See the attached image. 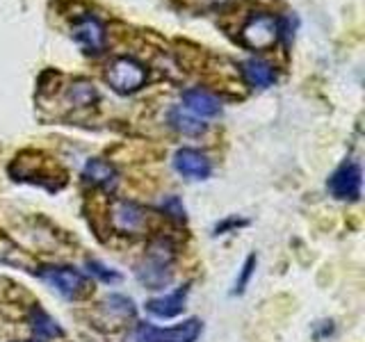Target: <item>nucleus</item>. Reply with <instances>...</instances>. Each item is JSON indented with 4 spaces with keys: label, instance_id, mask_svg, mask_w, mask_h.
Returning a JSON list of instances; mask_svg holds the SVG:
<instances>
[{
    "label": "nucleus",
    "instance_id": "obj_1",
    "mask_svg": "<svg viewBox=\"0 0 365 342\" xmlns=\"http://www.w3.org/2000/svg\"><path fill=\"white\" fill-rule=\"evenodd\" d=\"M171 260H174V247L167 239H155L148 247L142 265H137L135 274L148 290H163L171 281Z\"/></svg>",
    "mask_w": 365,
    "mask_h": 342
},
{
    "label": "nucleus",
    "instance_id": "obj_2",
    "mask_svg": "<svg viewBox=\"0 0 365 342\" xmlns=\"http://www.w3.org/2000/svg\"><path fill=\"white\" fill-rule=\"evenodd\" d=\"M201 331H203V322L197 317H190L182 324L171 328L142 322L133 328L128 342H197Z\"/></svg>",
    "mask_w": 365,
    "mask_h": 342
},
{
    "label": "nucleus",
    "instance_id": "obj_3",
    "mask_svg": "<svg viewBox=\"0 0 365 342\" xmlns=\"http://www.w3.org/2000/svg\"><path fill=\"white\" fill-rule=\"evenodd\" d=\"M39 279L62 296H66V299H80V296L89 292L87 276L73 267H43L39 269Z\"/></svg>",
    "mask_w": 365,
    "mask_h": 342
},
{
    "label": "nucleus",
    "instance_id": "obj_4",
    "mask_svg": "<svg viewBox=\"0 0 365 342\" xmlns=\"http://www.w3.org/2000/svg\"><path fill=\"white\" fill-rule=\"evenodd\" d=\"M106 80L114 91H119V94H133V91L144 87L146 68L140 62H135L133 57H117V60L108 66Z\"/></svg>",
    "mask_w": 365,
    "mask_h": 342
},
{
    "label": "nucleus",
    "instance_id": "obj_5",
    "mask_svg": "<svg viewBox=\"0 0 365 342\" xmlns=\"http://www.w3.org/2000/svg\"><path fill=\"white\" fill-rule=\"evenodd\" d=\"M279 37V26L277 21L267 14H251L247 23L240 30V41H242L247 48L254 51H265L269 46H274Z\"/></svg>",
    "mask_w": 365,
    "mask_h": 342
},
{
    "label": "nucleus",
    "instance_id": "obj_6",
    "mask_svg": "<svg viewBox=\"0 0 365 342\" xmlns=\"http://www.w3.org/2000/svg\"><path fill=\"white\" fill-rule=\"evenodd\" d=\"M363 174L359 162H345L331 174L327 187L340 201H359L361 199Z\"/></svg>",
    "mask_w": 365,
    "mask_h": 342
},
{
    "label": "nucleus",
    "instance_id": "obj_7",
    "mask_svg": "<svg viewBox=\"0 0 365 342\" xmlns=\"http://www.w3.org/2000/svg\"><path fill=\"white\" fill-rule=\"evenodd\" d=\"M110 222L117 233H123V235L137 233L146 222V210L142 205H137L135 201L119 199V201H114L110 208Z\"/></svg>",
    "mask_w": 365,
    "mask_h": 342
},
{
    "label": "nucleus",
    "instance_id": "obj_8",
    "mask_svg": "<svg viewBox=\"0 0 365 342\" xmlns=\"http://www.w3.org/2000/svg\"><path fill=\"white\" fill-rule=\"evenodd\" d=\"M174 169L192 180H205L212 174L210 160L197 148H178L174 155Z\"/></svg>",
    "mask_w": 365,
    "mask_h": 342
},
{
    "label": "nucleus",
    "instance_id": "obj_9",
    "mask_svg": "<svg viewBox=\"0 0 365 342\" xmlns=\"http://www.w3.org/2000/svg\"><path fill=\"white\" fill-rule=\"evenodd\" d=\"M73 39L83 46L87 53H101V48L106 46V28L96 16H83L78 19L73 26Z\"/></svg>",
    "mask_w": 365,
    "mask_h": 342
},
{
    "label": "nucleus",
    "instance_id": "obj_10",
    "mask_svg": "<svg viewBox=\"0 0 365 342\" xmlns=\"http://www.w3.org/2000/svg\"><path fill=\"white\" fill-rule=\"evenodd\" d=\"M187 294H190V285H180V288H176L174 292L146 301V311L151 313L153 317L171 319V317H176V315H180L182 311H185Z\"/></svg>",
    "mask_w": 365,
    "mask_h": 342
},
{
    "label": "nucleus",
    "instance_id": "obj_11",
    "mask_svg": "<svg viewBox=\"0 0 365 342\" xmlns=\"http://www.w3.org/2000/svg\"><path fill=\"white\" fill-rule=\"evenodd\" d=\"M83 178H85V182H89V185H94V187H98L103 192H114L119 185L117 169H114L110 162H106V160H101V157L89 160V162L85 165V169H83Z\"/></svg>",
    "mask_w": 365,
    "mask_h": 342
},
{
    "label": "nucleus",
    "instance_id": "obj_12",
    "mask_svg": "<svg viewBox=\"0 0 365 342\" xmlns=\"http://www.w3.org/2000/svg\"><path fill=\"white\" fill-rule=\"evenodd\" d=\"M182 103H185V108L199 119H210V117H217V114L222 112L220 100H217L212 94H208L205 89H199V87L187 89L185 94H182Z\"/></svg>",
    "mask_w": 365,
    "mask_h": 342
},
{
    "label": "nucleus",
    "instance_id": "obj_13",
    "mask_svg": "<svg viewBox=\"0 0 365 342\" xmlns=\"http://www.w3.org/2000/svg\"><path fill=\"white\" fill-rule=\"evenodd\" d=\"M242 76L251 87H258V89H267L274 85L277 80V71L262 60H249L242 64Z\"/></svg>",
    "mask_w": 365,
    "mask_h": 342
},
{
    "label": "nucleus",
    "instance_id": "obj_14",
    "mask_svg": "<svg viewBox=\"0 0 365 342\" xmlns=\"http://www.w3.org/2000/svg\"><path fill=\"white\" fill-rule=\"evenodd\" d=\"M28 322H30V326H32V331H34V336H37L39 340L64 336V331H62L60 324H57V319L51 317V315L46 313L43 308H39V306H34L32 311H30Z\"/></svg>",
    "mask_w": 365,
    "mask_h": 342
},
{
    "label": "nucleus",
    "instance_id": "obj_15",
    "mask_svg": "<svg viewBox=\"0 0 365 342\" xmlns=\"http://www.w3.org/2000/svg\"><path fill=\"white\" fill-rule=\"evenodd\" d=\"M66 98L73 108H89L91 103L98 100V91L94 85L87 83V80H76V83L68 87Z\"/></svg>",
    "mask_w": 365,
    "mask_h": 342
},
{
    "label": "nucleus",
    "instance_id": "obj_16",
    "mask_svg": "<svg viewBox=\"0 0 365 342\" xmlns=\"http://www.w3.org/2000/svg\"><path fill=\"white\" fill-rule=\"evenodd\" d=\"M169 121L182 135H201L205 130V123H201L199 119L190 117V114L182 112L180 108H174V110L169 112Z\"/></svg>",
    "mask_w": 365,
    "mask_h": 342
},
{
    "label": "nucleus",
    "instance_id": "obj_17",
    "mask_svg": "<svg viewBox=\"0 0 365 342\" xmlns=\"http://www.w3.org/2000/svg\"><path fill=\"white\" fill-rule=\"evenodd\" d=\"M106 311L110 315H117L119 319H128V317H135V304L133 299H128V296H123V294H112L106 301Z\"/></svg>",
    "mask_w": 365,
    "mask_h": 342
},
{
    "label": "nucleus",
    "instance_id": "obj_18",
    "mask_svg": "<svg viewBox=\"0 0 365 342\" xmlns=\"http://www.w3.org/2000/svg\"><path fill=\"white\" fill-rule=\"evenodd\" d=\"M85 267H87V271L91 274L94 279H98L101 283H119L121 281V274L119 271H114V269H110V267H106L103 262H98V260H87L85 262Z\"/></svg>",
    "mask_w": 365,
    "mask_h": 342
},
{
    "label": "nucleus",
    "instance_id": "obj_19",
    "mask_svg": "<svg viewBox=\"0 0 365 342\" xmlns=\"http://www.w3.org/2000/svg\"><path fill=\"white\" fill-rule=\"evenodd\" d=\"M256 265H258L256 256H254V254H251V256H247V260H245L242 269H240V276H237V281H235L233 294H242V292L247 290V285H249L251 276H254V271H256Z\"/></svg>",
    "mask_w": 365,
    "mask_h": 342
},
{
    "label": "nucleus",
    "instance_id": "obj_20",
    "mask_svg": "<svg viewBox=\"0 0 365 342\" xmlns=\"http://www.w3.org/2000/svg\"><path fill=\"white\" fill-rule=\"evenodd\" d=\"M160 210H163L165 214H169V217H174L176 222H185L187 219L185 205H182V201L178 197H167L163 203H160Z\"/></svg>",
    "mask_w": 365,
    "mask_h": 342
},
{
    "label": "nucleus",
    "instance_id": "obj_21",
    "mask_svg": "<svg viewBox=\"0 0 365 342\" xmlns=\"http://www.w3.org/2000/svg\"><path fill=\"white\" fill-rule=\"evenodd\" d=\"M247 224H249L247 219H237V217H231V219H226V222H222V224H217L215 235H220V233L228 231V228H240V226H247Z\"/></svg>",
    "mask_w": 365,
    "mask_h": 342
},
{
    "label": "nucleus",
    "instance_id": "obj_22",
    "mask_svg": "<svg viewBox=\"0 0 365 342\" xmlns=\"http://www.w3.org/2000/svg\"><path fill=\"white\" fill-rule=\"evenodd\" d=\"M37 342H41V340H37Z\"/></svg>",
    "mask_w": 365,
    "mask_h": 342
}]
</instances>
